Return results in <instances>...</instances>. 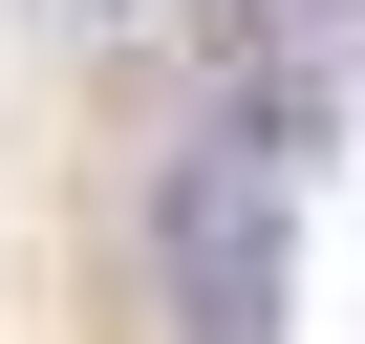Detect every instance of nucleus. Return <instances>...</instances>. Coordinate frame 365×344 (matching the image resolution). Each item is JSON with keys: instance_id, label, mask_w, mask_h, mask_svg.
Listing matches in <instances>:
<instances>
[{"instance_id": "nucleus-1", "label": "nucleus", "mask_w": 365, "mask_h": 344, "mask_svg": "<svg viewBox=\"0 0 365 344\" xmlns=\"http://www.w3.org/2000/svg\"><path fill=\"white\" fill-rule=\"evenodd\" d=\"M301 129H322V65H237V108L172 151V194H150L172 344H279V216H301Z\"/></svg>"}]
</instances>
